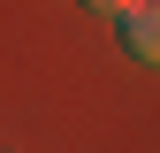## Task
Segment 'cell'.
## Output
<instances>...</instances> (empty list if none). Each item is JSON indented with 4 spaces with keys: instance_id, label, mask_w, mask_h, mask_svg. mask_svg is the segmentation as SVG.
Returning a JSON list of instances; mask_svg holds the SVG:
<instances>
[{
    "instance_id": "2",
    "label": "cell",
    "mask_w": 160,
    "mask_h": 153,
    "mask_svg": "<svg viewBox=\"0 0 160 153\" xmlns=\"http://www.w3.org/2000/svg\"><path fill=\"white\" fill-rule=\"evenodd\" d=\"M84 8H99V15H122V8H130V0H84Z\"/></svg>"
},
{
    "instance_id": "1",
    "label": "cell",
    "mask_w": 160,
    "mask_h": 153,
    "mask_svg": "<svg viewBox=\"0 0 160 153\" xmlns=\"http://www.w3.org/2000/svg\"><path fill=\"white\" fill-rule=\"evenodd\" d=\"M122 46H130V61L160 69V0H130L122 8Z\"/></svg>"
}]
</instances>
